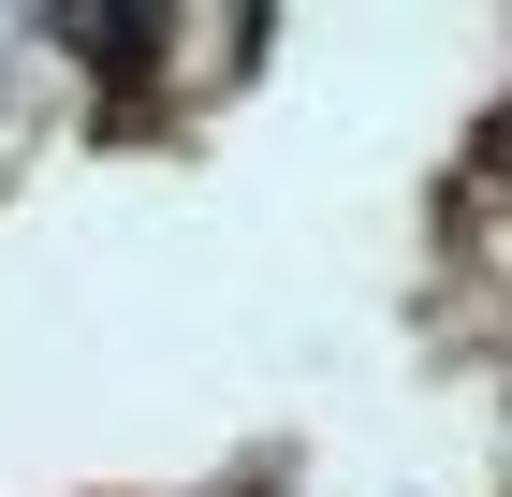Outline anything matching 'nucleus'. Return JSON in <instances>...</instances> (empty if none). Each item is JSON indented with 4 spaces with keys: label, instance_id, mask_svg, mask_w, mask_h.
Here are the masks:
<instances>
[{
    "label": "nucleus",
    "instance_id": "f257e3e1",
    "mask_svg": "<svg viewBox=\"0 0 512 497\" xmlns=\"http://www.w3.org/2000/svg\"><path fill=\"white\" fill-rule=\"evenodd\" d=\"M498 176H512V117H498Z\"/></svg>",
    "mask_w": 512,
    "mask_h": 497
}]
</instances>
